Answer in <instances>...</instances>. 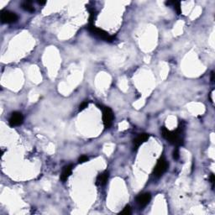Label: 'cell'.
Segmentation results:
<instances>
[{
	"mask_svg": "<svg viewBox=\"0 0 215 215\" xmlns=\"http://www.w3.org/2000/svg\"><path fill=\"white\" fill-rule=\"evenodd\" d=\"M172 4L174 5V9H175V10L177 11V15H180L181 12V4H180V3H179V2H173Z\"/></svg>",
	"mask_w": 215,
	"mask_h": 215,
	"instance_id": "7c38bea8",
	"label": "cell"
},
{
	"mask_svg": "<svg viewBox=\"0 0 215 215\" xmlns=\"http://www.w3.org/2000/svg\"><path fill=\"white\" fill-rule=\"evenodd\" d=\"M72 165H68V166H65L62 171V173L60 175V180L62 181H66L67 180V178L70 177V175L72 174Z\"/></svg>",
	"mask_w": 215,
	"mask_h": 215,
	"instance_id": "30bf717a",
	"label": "cell"
},
{
	"mask_svg": "<svg viewBox=\"0 0 215 215\" xmlns=\"http://www.w3.org/2000/svg\"><path fill=\"white\" fill-rule=\"evenodd\" d=\"M88 106V103L87 102V101H85V102H83V103H81L80 107H79V110H83V109H85L87 108V107Z\"/></svg>",
	"mask_w": 215,
	"mask_h": 215,
	"instance_id": "2e32d148",
	"label": "cell"
},
{
	"mask_svg": "<svg viewBox=\"0 0 215 215\" xmlns=\"http://www.w3.org/2000/svg\"><path fill=\"white\" fill-rule=\"evenodd\" d=\"M21 8L25 10L27 12H29V13H32V12L34 11V7L32 6L31 2H29V1H25V2H23L21 3Z\"/></svg>",
	"mask_w": 215,
	"mask_h": 215,
	"instance_id": "8fae6325",
	"label": "cell"
},
{
	"mask_svg": "<svg viewBox=\"0 0 215 215\" xmlns=\"http://www.w3.org/2000/svg\"><path fill=\"white\" fill-rule=\"evenodd\" d=\"M88 161V157L87 155H82L79 159H78V162L79 163H84L86 161Z\"/></svg>",
	"mask_w": 215,
	"mask_h": 215,
	"instance_id": "9a60e30c",
	"label": "cell"
},
{
	"mask_svg": "<svg viewBox=\"0 0 215 215\" xmlns=\"http://www.w3.org/2000/svg\"><path fill=\"white\" fill-rule=\"evenodd\" d=\"M212 82H214V74H213V72H212Z\"/></svg>",
	"mask_w": 215,
	"mask_h": 215,
	"instance_id": "ffe728a7",
	"label": "cell"
},
{
	"mask_svg": "<svg viewBox=\"0 0 215 215\" xmlns=\"http://www.w3.org/2000/svg\"><path fill=\"white\" fill-rule=\"evenodd\" d=\"M210 181H211V183H212L213 187V186H214V175H213V174H211V175H210Z\"/></svg>",
	"mask_w": 215,
	"mask_h": 215,
	"instance_id": "e0dca14e",
	"label": "cell"
},
{
	"mask_svg": "<svg viewBox=\"0 0 215 215\" xmlns=\"http://www.w3.org/2000/svg\"><path fill=\"white\" fill-rule=\"evenodd\" d=\"M183 130L184 124H181V122H180L179 126L175 131H170L166 129V127H162L161 128V134L166 141H168L171 144L178 147L183 144V137H182Z\"/></svg>",
	"mask_w": 215,
	"mask_h": 215,
	"instance_id": "6da1fadb",
	"label": "cell"
},
{
	"mask_svg": "<svg viewBox=\"0 0 215 215\" xmlns=\"http://www.w3.org/2000/svg\"><path fill=\"white\" fill-rule=\"evenodd\" d=\"M24 121V117L22 114L20 112H14L9 118V125L11 127L19 126L20 124H22Z\"/></svg>",
	"mask_w": 215,
	"mask_h": 215,
	"instance_id": "8992f818",
	"label": "cell"
},
{
	"mask_svg": "<svg viewBox=\"0 0 215 215\" xmlns=\"http://www.w3.org/2000/svg\"><path fill=\"white\" fill-rule=\"evenodd\" d=\"M109 173L108 171H105L103 172V173H101L97 177V180H96V184L98 186H104L105 184L107 183V181L109 180Z\"/></svg>",
	"mask_w": 215,
	"mask_h": 215,
	"instance_id": "9c48e42d",
	"label": "cell"
},
{
	"mask_svg": "<svg viewBox=\"0 0 215 215\" xmlns=\"http://www.w3.org/2000/svg\"><path fill=\"white\" fill-rule=\"evenodd\" d=\"M1 20H2V23L4 24L15 23L18 20V16L14 12L3 10L1 14Z\"/></svg>",
	"mask_w": 215,
	"mask_h": 215,
	"instance_id": "5b68a950",
	"label": "cell"
},
{
	"mask_svg": "<svg viewBox=\"0 0 215 215\" xmlns=\"http://www.w3.org/2000/svg\"><path fill=\"white\" fill-rule=\"evenodd\" d=\"M46 1H38V3L40 4V5H44V4H46Z\"/></svg>",
	"mask_w": 215,
	"mask_h": 215,
	"instance_id": "d6986e66",
	"label": "cell"
},
{
	"mask_svg": "<svg viewBox=\"0 0 215 215\" xmlns=\"http://www.w3.org/2000/svg\"><path fill=\"white\" fill-rule=\"evenodd\" d=\"M114 120V114L111 109L105 107L103 109V121L105 128H109L112 125Z\"/></svg>",
	"mask_w": 215,
	"mask_h": 215,
	"instance_id": "277c9868",
	"label": "cell"
},
{
	"mask_svg": "<svg viewBox=\"0 0 215 215\" xmlns=\"http://www.w3.org/2000/svg\"><path fill=\"white\" fill-rule=\"evenodd\" d=\"M167 168H168L167 161H166V159L164 157H161L159 159L156 166H155L154 176H155V177H161L166 172Z\"/></svg>",
	"mask_w": 215,
	"mask_h": 215,
	"instance_id": "3957f363",
	"label": "cell"
},
{
	"mask_svg": "<svg viewBox=\"0 0 215 215\" xmlns=\"http://www.w3.org/2000/svg\"><path fill=\"white\" fill-rule=\"evenodd\" d=\"M88 30L90 31L91 34L95 35L96 37L99 38L101 40H103L104 41L112 42L115 39L114 36L110 35L108 32H106L105 30H103L102 29H99V28H97V27H95L92 25H90V26L88 27Z\"/></svg>",
	"mask_w": 215,
	"mask_h": 215,
	"instance_id": "7a4b0ae2",
	"label": "cell"
},
{
	"mask_svg": "<svg viewBox=\"0 0 215 215\" xmlns=\"http://www.w3.org/2000/svg\"><path fill=\"white\" fill-rule=\"evenodd\" d=\"M131 213V211H130V208H129V206L128 205V206H126L124 208H123L122 211L120 212V214H130Z\"/></svg>",
	"mask_w": 215,
	"mask_h": 215,
	"instance_id": "5bb4252c",
	"label": "cell"
},
{
	"mask_svg": "<svg viewBox=\"0 0 215 215\" xmlns=\"http://www.w3.org/2000/svg\"><path fill=\"white\" fill-rule=\"evenodd\" d=\"M213 92H214V91L213 90L212 92H210V100H211L212 103H213Z\"/></svg>",
	"mask_w": 215,
	"mask_h": 215,
	"instance_id": "ac0fdd59",
	"label": "cell"
},
{
	"mask_svg": "<svg viewBox=\"0 0 215 215\" xmlns=\"http://www.w3.org/2000/svg\"><path fill=\"white\" fill-rule=\"evenodd\" d=\"M148 139H149V135H147V134H141L137 138H135L134 140V148H135V150H137Z\"/></svg>",
	"mask_w": 215,
	"mask_h": 215,
	"instance_id": "ba28073f",
	"label": "cell"
},
{
	"mask_svg": "<svg viewBox=\"0 0 215 215\" xmlns=\"http://www.w3.org/2000/svg\"><path fill=\"white\" fill-rule=\"evenodd\" d=\"M172 156H173V159L174 160H178L180 155H179V150H178V147H177L174 150H173V153H172Z\"/></svg>",
	"mask_w": 215,
	"mask_h": 215,
	"instance_id": "4fadbf2b",
	"label": "cell"
},
{
	"mask_svg": "<svg viewBox=\"0 0 215 215\" xmlns=\"http://www.w3.org/2000/svg\"><path fill=\"white\" fill-rule=\"evenodd\" d=\"M151 199V196H150V193L149 192H146V193H142V194H140L136 198V202L139 206L141 208H143V207H146L147 204H149L150 201Z\"/></svg>",
	"mask_w": 215,
	"mask_h": 215,
	"instance_id": "52a82bcc",
	"label": "cell"
}]
</instances>
